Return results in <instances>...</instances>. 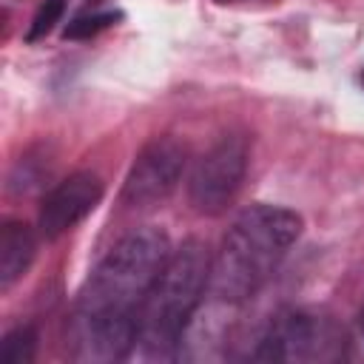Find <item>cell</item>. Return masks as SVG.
<instances>
[{"label":"cell","mask_w":364,"mask_h":364,"mask_svg":"<svg viewBox=\"0 0 364 364\" xmlns=\"http://www.w3.org/2000/svg\"><path fill=\"white\" fill-rule=\"evenodd\" d=\"M171 250L165 230L136 228L105 253L85 279L68 318V353L74 361L111 364L131 355L142 304Z\"/></svg>","instance_id":"cell-1"},{"label":"cell","mask_w":364,"mask_h":364,"mask_svg":"<svg viewBox=\"0 0 364 364\" xmlns=\"http://www.w3.org/2000/svg\"><path fill=\"white\" fill-rule=\"evenodd\" d=\"M299 233L301 216L290 208L264 202L245 208L210 259V296L225 304H242L256 296L282 264Z\"/></svg>","instance_id":"cell-2"},{"label":"cell","mask_w":364,"mask_h":364,"mask_svg":"<svg viewBox=\"0 0 364 364\" xmlns=\"http://www.w3.org/2000/svg\"><path fill=\"white\" fill-rule=\"evenodd\" d=\"M208 282L210 253L205 242L185 239L179 247L171 250L139 313L136 344L145 358H176L185 330L205 299Z\"/></svg>","instance_id":"cell-3"},{"label":"cell","mask_w":364,"mask_h":364,"mask_svg":"<svg viewBox=\"0 0 364 364\" xmlns=\"http://www.w3.org/2000/svg\"><path fill=\"white\" fill-rule=\"evenodd\" d=\"M344 355V330L313 310H282L253 350L256 361H336Z\"/></svg>","instance_id":"cell-4"},{"label":"cell","mask_w":364,"mask_h":364,"mask_svg":"<svg viewBox=\"0 0 364 364\" xmlns=\"http://www.w3.org/2000/svg\"><path fill=\"white\" fill-rule=\"evenodd\" d=\"M250 162V139L239 131L219 136L191 168L188 196L199 213L216 216L236 199Z\"/></svg>","instance_id":"cell-5"},{"label":"cell","mask_w":364,"mask_h":364,"mask_svg":"<svg viewBox=\"0 0 364 364\" xmlns=\"http://www.w3.org/2000/svg\"><path fill=\"white\" fill-rule=\"evenodd\" d=\"M188 165V145L176 136H156L151 139L134 159L125 185H122V205L131 210L154 208L176 188L182 171Z\"/></svg>","instance_id":"cell-6"},{"label":"cell","mask_w":364,"mask_h":364,"mask_svg":"<svg viewBox=\"0 0 364 364\" xmlns=\"http://www.w3.org/2000/svg\"><path fill=\"white\" fill-rule=\"evenodd\" d=\"M102 199V179L94 171H77L57 182L40 202L37 225L46 239H57L80 225Z\"/></svg>","instance_id":"cell-7"},{"label":"cell","mask_w":364,"mask_h":364,"mask_svg":"<svg viewBox=\"0 0 364 364\" xmlns=\"http://www.w3.org/2000/svg\"><path fill=\"white\" fill-rule=\"evenodd\" d=\"M37 253V239L28 225L6 222L0 230V290H9L17 279L26 276Z\"/></svg>","instance_id":"cell-8"},{"label":"cell","mask_w":364,"mask_h":364,"mask_svg":"<svg viewBox=\"0 0 364 364\" xmlns=\"http://www.w3.org/2000/svg\"><path fill=\"white\" fill-rule=\"evenodd\" d=\"M37 327L20 324L0 341V364H31L37 355Z\"/></svg>","instance_id":"cell-9"},{"label":"cell","mask_w":364,"mask_h":364,"mask_svg":"<svg viewBox=\"0 0 364 364\" xmlns=\"http://www.w3.org/2000/svg\"><path fill=\"white\" fill-rule=\"evenodd\" d=\"M65 6H68V0H43V3L37 6L34 17H31V26H28V31H26V43L43 40V37L63 20Z\"/></svg>","instance_id":"cell-10"},{"label":"cell","mask_w":364,"mask_h":364,"mask_svg":"<svg viewBox=\"0 0 364 364\" xmlns=\"http://www.w3.org/2000/svg\"><path fill=\"white\" fill-rule=\"evenodd\" d=\"M119 20V11H97V14H82L77 20H71L65 26V40H88L100 31H105L108 26H114Z\"/></svg>","instance_id":"cell-11"},{"label":"cell","mask_w":364,"mask_h":364,"mask_svg":"<svg viewBox=\"0 0 364 364\" xmlns=\"http://www.w3.org/2000/svg\"><path fill=\"white\" fill-rule=\"evenodd\" d=\"M43 173H48V168H46V162L37 156H20V162L14 165V171H11V176H9V188L11 191H28V188H34V185H40V179H43Z\"/></svg>","instance_id":"cell-12"},{"label":"cell","mask_w":364,"mask_h":364,"mask_svg":"<svg viewBox=\"0 0 364 364\" xmlns=\"http://www.w3.org/2000/svg\"><path fill=\"white\" fill-rule=\"evenodd\" d=\"M358 330H361V338H364V304H361V313H358Z\"/></svg>","instance_id":"cell-13"},{"label":"cell","mask_w":364,"mask_h":364,"mask_svg":"<svg viewBox=\"0 0 364 364\" xmlns=\"http://www.w3.org/2000/svg\"><path fill=\"white\" fill-rule=\"evenodd\" d=\"M361 85H364V68H361Z\"/></svg>","instance_id":"cell-14"},{"label":"cell","mask_w":364,"mask_h":364,"mask_svg":"<svg viewBox=\"0 0 364 364\" xmlns=\"http://www.w3.org/2000/svg\"><path fill=\"white\" fill-rule=\"evenodd\" d=\"M91 3H100V0H91Z\"/></svg>","instance_id":"cell-15"}]
</instances>
